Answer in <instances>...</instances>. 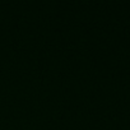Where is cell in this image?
Listing matches in <instances>:
<instances>
[]
</instances>
